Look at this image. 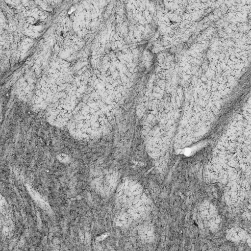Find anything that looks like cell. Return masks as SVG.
Wrapping results in <instances>:
<instances>
[{"instance_id": "6da1fadb", "label": "cell", "mask_w": 251, "mask_h": 251, "mask_svg": "<svg viewBox=\"0 0 251 251\" xmlns=\"http://www.w3.org/2000/svg\"><path fill=\"white\" fill-rule=\"evenodd\" d=\"M138 189L135 184L126 180L122 182L117 190V203L122 210V216L127 220L135 213L134 210L139 197Z\"/></svg>"}]
</instances>
